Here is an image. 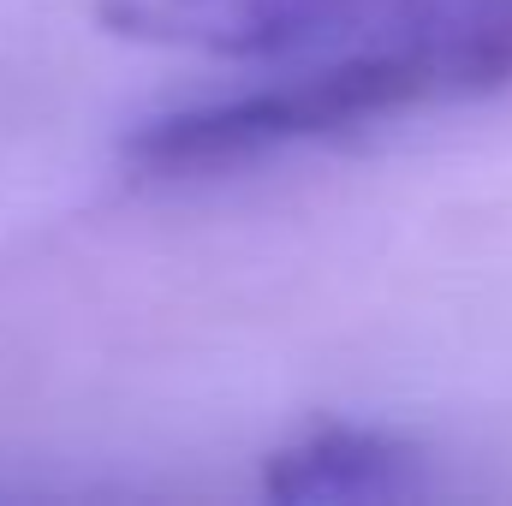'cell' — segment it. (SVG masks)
<instances>
[{"mask_svg": "<svg viewBox=\"0 0 512 506\" xmlns=\"http://www.w3.org/2000/svg\"><path fill=\"white\" fill-rule=\"evenodd\" d=\"M501 84H512V0H405L310 48L298 72L143 120L120 155L143 179H209Z\"/></svg>", "mask_w": 512, "mask_h": 506, "instance_id": "obj_1", "label": "cell"}, {"mask_svg": "<svg viewBox=\"0 0 512 506\" xmlns=\"http://www.w3.org/2000/svg\"><path fill=\"white\" fill-rule=\"evenodd\" d=\"M393 6L405 0H102L96 12L126 42L215 60H280L376 24Z\"/></svg>", "mask_w": 512, "mask_h": 506, "instance_id": "obj_2", "label": "cell"}, {"mask_svg": "<svg viewBox=\"0 0 512 506\" xmlns=\"http://www.w3.org/2000/svg\"><path fill=\"white\" fill-rule=\"evenodd\" d=\"M262 495L280 506H352L429 495V459L417 441L376 423H316L268 453Z\"/></svg>", "mask_w": 512, "mask_h": 506, "instance_id": "obj_3", "label": "cell"}]
</instances>
